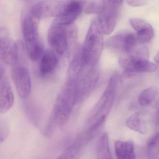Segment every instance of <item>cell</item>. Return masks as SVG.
<instances>
[{"instance_id":"obj_1","label":"cell","mask_w":159,"mask_h":159,"mask_svg":"<svg viewBox=\"0 0 159 159\" xmlns=\"http://www.w3.org/2000/svg\"><path fill=\"white\" fill-rule=\"evenodd\" d=\"M77 102L75 82L68 81L56 100L49 121L46 127V134H51L57 128L63 126L68 121Z\"/></svg>"},{"instance_id":"obj_2","label":"cell","mask_w":159,"mask_h":159,"mask_svg":"<svg viewBox=\"0 0 159 159\" xmlns=\"http://www.w3.org/2000/svg\"><path fill=\"white\" fill-rule=\"evenodd\" d=\"M118 85V77L114 75L107 87L96 103L88 117L85 134L89 136L96 132L103 124L110 113L116 98Z\"/></svg>"},{"instance_id":"obj_3","label":"cell","mask_w":159,"mask_h":159,"mask_svg":"<svg viewBox=\"0 0 159 159\" xmlns=\"http://www.w3.org/2000/svg\"><path fill=\"white\" fill-rule=\"evenodd\" d=\"M103 33L97 19L92 22L87 33L81 54L85 64L95 66L104 48Z\"/></svg>"},{"instance_id":"obj_4","label":"cell","mask_w":159,"mask_h":159,"mask_svg":"<svg viewBox=\"0 0 159 159\" xmlns=\"http://www.w3.org/2000/svg\"><path fill=\"white\" fill-rule=\"evenodd\" d=\"M37 20L29 13L25 16L22 23V32L29 58L37 61L43 54V49L39 38Z\"/></svg>"},{"instance_id":"obj_5","label":"cell","mask_w":159,"mask_h":159,"mask_svg":"<svg viewBox=\"0 0 159 159\" xmlns=\"http://www.w3.org/2000/svg\"><path fill=\"white\" fill-rule=\"evenodd\" d=\"M122 4L121 1H102L100 3L97 19L104 34H110L114 30Z\"/></svg>"},{"instance_id":"obj_6","label":"cell","mask_w":159,"mask_h":159,"mask_svg":"<svg viewBox=\"0 0 159 159\" xmlns=\"http://www.w3.org/2000/svg\"><path fill=\"white\" fill-rule=\"evenodd\" d=\"M48 42L55 52L62 55L68 47V33L66 26L54 21L48 31Z\"/></svg>"},{"instance_id":"obj_7","label":"cell","mask_w":159,"mask_h":159,"mask_svg":"<svg viewBox=\"0 0 159 159\" xmlns=\"http://www.w3.org/2000/svg\"><path fill=\"white\" fill-rule=\"evenodd\" d=\"M12 77L19 96L21 99H27L31 91V81L27 68L21 64H16L12 70Z\"/></svg>"},{"instance_id":"obj_8","label":"cell","mask_w":159,"mask_h":159,"mask_svg":"<svg viewBox=\"0 0 159 159\" xmlns=\"http://www.w3.org/2000/svg\"><path fill=\"white\" fill-rule=\"evenodd\" d=\"M119 63L123 69L130 72L152 73L157 69L156 64L148 59L137 58L130 55L127 58H120Z\"/></svg>"},{"instance_id":"obj_9","label":"cell","mask_w":159,"mask_h":159,"mask_svg":"<svg viewBox=\"0 0 159 159\" xmlns=\"http://www.w3.org/2000/svg\"><path fill=\"white\" fill-rule=\"evenodd\" d=\"M137 43L135 35L129 31H123L110 38L107 45L117 52L129 53L134 49Z\"/></svg>"},{"instance_id":"obj_10","label":"cell","mask_w":159,"mask_h":159,"mask_svg":"<svg viewBox=\"0 0 159 159\" xmlns=\"http://www.w3.org/2000/svg\"><path fill=\"white\" fill-rule=\"evenodd\" d=\"M82 6L78 1H71L61 7L55 21L63 26L72 23L82 12Z\"/></svg>"},{"instance_id":"obj_11","label":"cell","mask_w":159,"mask_h":159,"mask_svg":"<svg viewBox=\"0 0 159 159\" xmlns=\"http://www.w3.org/2000/svg\"><path fill=\"white\" fill-rule=\"evenodd\" d=\"M132 27L136 31L137 43L144 44L152 40L154 36V31L152 25L145 20L133 18L129 20Z\"/></svg>"},{"instance_id":"obj_12","label":"cell","mask_w":159,"mask_h":159,"mask_svg":"<svg viewBox=\"0 0 159 159\" xmlns=\"http://www.w3.org/2000/svg\"><path fill=\"white\" fill-rule=\"evenodd\" d=\"M17 43L7 36H3L2 44L0 49V60L9 65H16L18 61Z\"/></svg>"},{"instance_id":"obj_13","label":"cell","mask_w":159,"mask_h":159,"mask_svg":"<svg viewBox=\"0 0 159 159\" xmlns=\"http://www.w3.org/2000/svg\"><path fill=\"white\" fill-rule=\"evenodd\" d=\"M15 101L12 87L7 79H2L0 83V113L4 114L13 106Z\"/></svg>"},{"instance_id":"obj_14","label":"cell","mask_w":159,"mask_h":159,"mask_svg":"<svg viewBox=\"0 0 159 159\" xmlns=\"http://www.w3.org/2000/svg\"><path fill=\"white\" fill-rule=\"evenodd\" d=\"M61 7L60 5L51 4L46 2H40L32 7L30 14L38 20L49 16L57 11L59 13Z\"/></svg>"},{"instance_id":"obj_15","label":"cell","mask_w":159,"mask_h":159,"mask_svg":"<svg viewBox=\"0 0 159 159\" xmlns=\"http://www.w3.org/2000/svg\"><path fill=\"white\" fill-rule=\"evenodd\" d=\"M115 150L117 159L136 158L134 145L132 141H116L115 144Z\"/></svg>"},{"instance_id":"obj_16","label":"cell","mask_w":159,"mask_h":159,"mask_svg":"<svg viewBox=\"0 0 159 159\" xmlns=\"http://www.w3.org/2000/svg\"><path fill=\"white\" fill-rule=\"evenodd\" d=\"M57 64V58L54 51L47 50L42 56L40 63V72L41 75L46 76L52 72Z\"/></svg>"},{"instance_id":"obj_17","label":"cell","mask_w":159,"mask_h":159,"mask_svg":"<svg viewBox=\"0 0 159 159\" xmlns=\"http://www.w3.org/2000/svg\"><path fill=\"white\" fill-rule=\"evenodd\" d=\"M126 125L128 128L141 134L146 133L147 129L139 113L132 115L126 120Z\"/></svg>"},{"instance_id":"obj_18","label":"cell","mask_w":159,"mask_h":159,"mask_svg":"<svg viewBox=\"0 0 159 159\" xmlns=\"http://www.w3.org/2000/svg\"><path fill=\"white\" fill-rule=\"evenodd\" d=\"M158 92V89L155 86H151L145 89L138 97V102L140 105L143 106L150 105L155 101Z\"/></svg>"},{"instance_id":"obj_19","label":"cell","mask_w":159,"mask_h":159,"mask_svg":"<svg viewBox=\"0 0 159 159\" xmlns=\"http://www.w3.org/2000/svg\"><path fill=\"white\" fill-rule=\"evenodd\" d=\"M97 159H113L109 148L107 133H103L97 145Z\"/></svg>"},{"instance_id":"obj_20","label":"cell","mask_w":159,"mask_h":159,"mask_svg":"<svg viewBox=\"0 0 159 159\" xmlns=\"http://www.w3.org/2000/svg\"><path fill=\"white\" fill-rule=\"evenodd\" d=\"M147 155L148 159H156L159 156V133L154 136L148 144Z\"/></svg>"},{"instance_id":"obj_21","label":"cell","mask_w":159,"mask_h":159,"mask_svg":"<svg viewBox=\"0 0 159 159\" xmlns=\"http://www.w3.org/2000/svg\"><path fill=\"white\" fill-rule=\"evenodd\" d=\"M80 144H74L68 147L57 159H78L80 145Z\"/></svg>"},{"instance_id":"obj_22","label":"cell","mask_w":159,"mask_h":159,"mask_svg":"<svg viewBox=\"0 0 159 159\" xmlns=\"http://www.w3.org/2000/svg\"><path fill=\"white\" fill-rule=\"evenodd\" d=\"M9 129L6 123L0 122V145L5 141L8 136Z\"/></svg>"},{"instance_id":"obj_23","label":"cell","mask_w":159,"mask_h":159,"mask_svg":"<svg viewBox=\"0 0 159 159\" xmlns=\"http://www.w3.org/2000/svg\"><path fill=\"white\" fill-rule=\"evenodd\" d=\"M129 5L131 7L143 6L147 3V1H143V0H136V1H127Z\"/></svg>"},{"instance_id":"obj_24","label":"cell","mask_w":159,"mask_h":159,"mask_svg":"<svg viewBox=\"0 0 159 159\" xmlns=\"http://www.w3.org/2000/svg\"><path fill=\"white\" fill-rule=\"evenodd\" d=\"M154 122H155V125L157 127H159V108L155 115V119H154Z\"/></svg>"},{"instance_id":"obj_25","label":"cell","mask_w":159,"mask_h":159,"mask_svg":"<svg viewBox=\"0 0 159 159\" xmlns=\"http://www.w3.org/2000/svg\"><path fill=\"white\" fill-rule=\"evenodd\" d=\"M154 60H155V63H156V66H157V68L158 69L159 71V50L157 52L156 56H155Z\"/></svg>"},{"instance_id":"obj_26","label":"cell","mask_w":159,"mask_h":159,"mask_svg":"<svg viewBox=\"0 0 159 159\" xmlns=\"http://www.w3.org/2000/svg\"><path fill=\"white\" fill-rule=\"evenodd\" d=\"M4 74V69L2 66L0 64V83L2 80V78L3 77Z\"/></svg>"},{"instance_id":"obj_27","label":"cell","mask_w":159,"mask_h":159,"mask_svg":"<svg viewBox=\"0 0 159 159\" xmlns=\"http://www.w3.org/2000/svg\"><path fill=\"white\" fill-rule=\"evenodd\" d=\"M3 36H0V49L2 47V44Z\"/></svg>"}]
</instances>
